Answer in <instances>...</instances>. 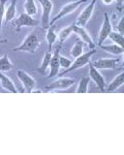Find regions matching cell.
<instances>
[{
	"mask_svg": "<svg viewBox=\"0 0 124 155\" xmlns=\"http://www.w3.org/2000/svg\"><path fill=\"white\" fill-rule=\"evenodd\" d=\"M89 83H90V78H89V76L81 78L78 87H77V89H76L77 93H87V92H88Z\"/></svg>",
	"mask_w": 124,
	"mask_h": 155,
	"instance_id": "cell-22",
	"label": "cell"
},
{
	"mask_svg": "<svg viewBox=\"0 0 124 155\" xmlns=\"http://www.w3.org/2000/svg\"><path fill=\"white\" fill-rule=\"evenodd\" d=\"M87 1H88V0H77V1L69 2V3L63 5V6H62V8L60 9V12H59L58 14H57L56 16L54 17L51 21H50V26H51V25H54L55 22H57L58 20H60L61 18L68 16V15H70L71 12L77 11V9H78L79 7L82 5V4L86 3Z\"/></svg>",
	"mask_w": 124,
	"mask_h": 155,
	"instance_id": "cell-3",
	"label": "cell"
},
{
	"mask_svg": "<svg viewBox=\"0 0 124 155\" xmlns=\"http://www.w3.org/2000/svg\"><path fill=\"white\" fill-rule=\"evenodd\" d=\"M114 0H103V2L106 4V5H110V4L113 3Z\"/></svg>",
	"mask_w": 124,
	"mask_h": 155,
	"instance_id": "cell-30",
	"label": "cell"
},
{
	"mask_svg": "<svg viewBox=\"0 0 124 155\" xmlns=\"http://www.w3.org/2000/svg\"><path fill=\"white\" fill-rule=\"evenodd\" d=\"M71 33H73V25H69V26H66V27H64V28H62L60 30V32L57 34V39L59 41V45H61L62 46V44H63V42L65 41L69 36H70Z\"/></svg>",
	"mask_w": 124,
	"mask_h": 155,
	"instance_id": "cell-19",
	"label": "cell"
},
{
	"mask_svg": "<svg viewBox=\"0 0 124 155\" xmlns=\"http://www.w3.org/2000/svg\"><path fill=\"white\" fill-rule=\"evenodd\" d=\"M83 50H84V42L82 41L81 39H78L70 51L71 56H73V58H77V57L81 56V55L83 54Z\"/></svg>",
	"mask_w": 124,
	"mask_h": 155,
	"instance_id": "cell-24",
	"label": "cell"
},
{
	"mask_svg": "<svg viewBox=\"0 0 124 155\" xmlns=\"http://www.w3.org/2000/svg\"><path fill=\"white\" fill-rule=\"evenodd\" d=\"M43 7V15H41V28L47 30L50 27V17L53 9V3L51 0H41L39 1Z\"/></svg>",
	"mask_w": 124,
	"mask_h": 155,
	"instance_id": "cell-6",
	"label": "cell"
},
{
	"mask_svg": "<svg viewBox=\"0 0 124 155\" xmlns=\"http://www.w3.org/2000/svg\"><path fill=\"white\" fill-rule=\"evenodd\" d=\"M7 42V39H0V44H5Z\"/></svg>",
	"mask_w": 124,
	"mask_h": 155,
	"instance_id": "cell-32",
	"label": "cell"
},
{
	"mask_svg": "<svg viewBox=\"0 0 124 155\" xmlns=\"http://www.w3.org/2000/svg\"><path fill=\"white\" fill-rule=\"evenodd\" d=\"M46 38L48 41V51H51L53 45L55 44L57 41V33L55 31V25H51L48 29H47Z\"/></svg>",
	"mask_w": 124,
	"mask_h": 155,
	"instance_id": "cell-16",
	"label": "cell"
},
{
	"mask_svg": "<svg viewBox=\"0 0 124 155\" xmlns=\"http://www.w3.org/2000/svg\"><path fill=\"white\" fill-rule=\"evenodd\" d=\"M89 78L90 80L95 83V85L97 86V88H99L101 92H106V81H105V78L103 77V74L99 72L98 69H96L95 67L92 65V63L89 62Z\"/></svg>",
	"mask_w": 124,
	"mask_h": 155,
	"instance_id": "cell-8",
	"label": "cell"
},
{
	"mask_svg": "<svg viewBox=\"0 0 124 155\" xmlns=\"http://www.w3.org/2000/svg\"><path fill=\"white\" fill-rule=\"evenodd\" d=\"M25 12L28 14L29 16H35L37 14V7L34 2V0H26L24 4Z\"/></svg>",
	"mask_w": 124,
	"mask_h": 155,
	"instance_id": "cell-23",
	"label": "cell"
},
{
	"mask_svg": "<svg viewBox=\"0 0 124 155\" xmlns=\"http://www.w3.org/2000/svg\"><path fill=\"white\" fill-rule=\"evenodd\" d=\"M38 1H41V0H38Z\"/></svg>",
	"mask_w": 124,
	"mask_h": 155,
	"instance_id": "cell-33",
	"label": "cell"
},
{
	"mask_svg": "<svg viewBox=\"0 0 124 155\" xmlns=\"http://www.w3.org/2000/svg\"><path fill=\"white\" fill-rule=\"evenodd\" d=\"M12 25H14L15 29L17 31H19L22 27L26 26V27H32V26H36L38 24V21L35 19L32 18V16H29L26 12H22L21 15L18 17V18H15L12 20Z\"/></svg>",
	"mask_w": 124,
	"mask_h": 155,
	"instance_id": "cell-4",
	"label": "cell"
},
{
	"mask_svg": "<svg viewBox=\"0 0 124 155\" xmlns=\"http://www.w3.org/2000/svg\"><path fill=\"white\" fill-rule=\"evenodd\" d=\"M60 50H61V45H59L56 48L54 54H52V58L50 61V74L48 78L52 79V78L58 76L59 69H60V64H59V56H60Z\"/></svg>",
	"mask_w": 124,
	"mask_h": 155,
	"instance_id": "cell-10",
	"label": "cell"
},
{
	"mask_svg": "<svg viewBox=\"0 0 124 155\" xmlns=\"http://www.w3.org/2000/svg\"><path fill=\"white\" fill-rule=\"evenodd\" d=\"M120 58L110 59V58H100L96 61H94L92 65L96 69H115L118 63L120 62Z\"/></svg>",
	"mask_w": 124,
	"mask_h": 155,
	"instance_id": "cell-12",
	"label": "cell"
},
{
	"mask_svg": "<svg viewBox=\"0 0 124 155\" xmlns=\"http://www.w3.org/2000/svg\"><path fill=\"white\" fill-rule=\"evenodd\" d=\"M71 63H73V60H70L67 57L62 56V55L59 56V64H60V67H62V68H68L71 65Z\"/></svg>",
	"mask_w": 124,
	"mask_h": 155,
	"instance_id": "cell-26",
	"label": "cell"
},
{
	"mask_svg": "<svg viewBox=\"0 0 124 155\" xmlns=\"http://www.w3.org/2000/svg\"><path fill=\"white\" fill-rule=\"evenodd\" d=\"M17 77H18L20 82L23 85L26 92H31L32 90L34 89V87H35V85H36V81L30 76V74H27L25 71L18 69V71H17Z\"/></svg>",
	"mask_w": 124,
	"mask_h": 155,
	"instance_id": "cell-9",
	"label": "cell"
},
{
	"mask_svg": "<svg viewBox=\"0 0 124 155\" xmlns=\"http://www.w3.org/2000/svg\"><path fill=\"white\" fill-rule=\"evenodd\" d=\"M14 68V64L11 62L9 57L7 54H4L2 57H0V71H9Z\"/></svg>",
	"mask_w": 124,
	"mask_h": 155,
	"instance_id": "cell-20",
	"label": "cell"
},
{
	"mask_svg": "<svg viewBox=\"0 0 124 155\" xmlns=\"http://www.w3.org/2000/svg\"><path fill=\"white\" fill-rule=\"evenodd\" d=\"M116 4H117V8L119 11H121L123 5V0H116Z\"/></svg>",
	"mask_w": 124,
	"mask_h": 155,
	"instance_id": "cell-29",
	"label": "cell"
},
{
	"mask_svg": "<svg viewBox=\"0 0 124 155\" xmlns=\"http://www.w3.org/2000/svg\"><path fill=\"white\" fill-rule=\"evenodd\" d=\"M51 58H52L51 51H47L44 55V59H43V62H41V66L37 67L35 71L37 72H39L41 74H46L47 71H48L49 67H50V61H51Z\"/></svg>",
	"mask_w": 124,
	"mask_h": 155,
	"instance_id": "cell-17",
	"label": "cell"
},
{
	"mask_svg": "<svg viewBox=\"0 0 124 155\" xmlns=\"http://www.w3.org/2000/svg\"><path fill=\"white\" fill-rule=\"evenodd\" d=\"M109 38L111 39L114 44L118 45L120 47H123V34L119 33V32H116V31H111V33L109 34Z\"/></svg>",
	"mask_w": 124,
	"mask_h": 155,
	"instance_id": "cell-25",
	"label": "cell"
},
{
	"mask_svg": "<svg viewBox=\"0 0 124 155\" xmlns=\"http://www.w3.org/2000/svg\"><path fill=\"white\" fill-rule=\"evenodd\" d=\"M74 84L73 79L69 78H60V79L54 81L52 84L44 87L46 90H66Z\"/></svg>",
	"mask_w": 124,
	"mask_h": 155,
	"instance_id": "cell-11",
	"label": "cell"
},
{
	"mask_svg": "<svg viewBox=\"0 0 124 155\" xmlns=\"http://www.w3.org/2000/svg\"><path fill=\"white\" fill-rule=\"evenodd\" d=\"M111 31H112V24H111L110 17H109L108 12H103V25H101V28L99 30V33H98V46H101L103 44V41L108 38Z\"/></svg>",
	"mask_w": 124,
	"mask_h": 155,
	"instance_id": "cell-7",
	"label": "cell"
},
{
	"mask_svg": "<svg viewBox=\"0 0 124 155\" xmlns=\"http://www.w3.org/2000/svg\"><path fill=\"white\" fill-rule=\"evenodd\" d=\"M39 38L35 32H31L24 38L22 44L19 47L14 48V51H23L28 52V53H34L39 47Z\"/></svg>",
	"mask_w": 124,
	"mask_h": 155,
	"instance_id": "cell-2",
	"label": "cell"
},
{
	"mask_svg": "<svg viewBox=\"0 0 124 155\" xmlns=\"http://www.w3.org/2000/svg\"><path fill=\"white\" fill-rule=\"evenodd\" d=\"M95 4H96V0H91L90 3L81 12L80 16L77 19L76 25H79V26H82V27L87 25L88 21L91 19V17H92L94 8H95Z\"/></svg>",
	"mask_w": 124,
	"mask_h": 155,
	"instance_id": "cell-5",
	"label": "cell"
},
{
	"mask_svg": "<svg viewBox=\"0 0 124 155\" xmlns=\"http://www.w3.org/2000/svg\"><path fill=\"white\" fill-rule=\"evenodd\" d=\"M0 84H1L2 88L7 90L8 92H11V93H17V92H18L14 82H12L8 77H6L5 74H2L1 71H0Z\"/></svg>",
	"mask_w": 124,
	"mask_h": 155,
	"instance_id": "cell-15",
	"label": "cell"
},
{
	"mask_svg": "<svg viewBox=\"0 0 124 155\" xmlns=\"http://www.w3.org/2000/svg\"><path fill=\"white\" fill-rule=\"evenodd\" d=\"M73 33H76L77 35L80 37V39L83 42H86L90 49H94L95 45L93 42V39L92 37L90 36V34L87 32V30L82 26H79V25H76V24H73Z\"/></svg>",
	"mask_w": 124,
	"mask_h": 155,
	"instance_id": "cell-13",
	"label": "cell"
},
{
	"mask_svg": "<svg viewBox=\"0 0 124 155\" xmlns=\"http://www.w3.org/2000/svg\"><path fill=\"white\" fill-rule=\"evenodd\" d=\"M7 0H0V34H1V26L2 21L4 19V14H5V3Z\"/></svg>",
	"mask_w": 124,
	"mask_h": 155,
	"instance_id": "cell-27",
	"label": "cell"
},
{
	"mask_svg": "<svg viewBox=\"0 0 124 155\" xmlns=\"http://www.w3.org/2000/svg\"><path fill=\"white\" fill-rule=\"evenodd\" d=\"M123 82H124V72H120L118 76H116L112 80V82L108 86H106V89L105 91H108V92H113L115 91L116 89H118L119 87H121L123 85Z\"/></svg>",
	"mask_w": 124,
	"mask_h": 155,
	"instance_id": "cell-14",
	"label": "cell"
},
{
	"mask_svg": "<svg viewBox=\"0 0 124 155\" xmlns=\"http://www.w3.org/2000/svg\"><path fill=\"white\" fill-rule=\"evenodd\" d=\"M95 53H96V50L95 49H91L90 51L87 52V53L82 54L81 56L77 57V58L73 61L71 65L69 66L68 68L64 69V71H62L60 74H58V76H64V74H68V72L77 71V69H80V68H82V67H84L85 65H87V64H89V62H90L91 58H92V56Z\"/></svg>",
	"mask_w": 124,
	"mask_h": 155,
	"instance_id": "cell-1",
	"label": "cell"
},
{
	"mask_svg": "<svg viewBox=\"0 0 124 155\" xmlns=\"http://www.w3.org/2000/svg\"><path fill=\"white\" fill-rule=\"evenodd\" d=\"M18 0H11V2L9 3L8 7L5 9V14H4V19H5V22L8 23V22H11L12 20L16 18V4Z\"/></svg>",
	"mask_w": 124,
	"mask_h": 155,
	"instance_id": "cell-18",
	"label": "cell"
},
{
	"mask_svg": "<svg viewBox=\"0 0 124 155\" xmlns=\"http://www.w3.org/2000/svg\"><path fill=\"white\" fill-rule=\"evenodd\" d=\"M103 51L108 52V53H111L113 55H123L124 53V50H123V47H120L116 44H113V45H108V46H99Z\"/></svg>",
	"mask_w": 124,
	"mask_h": 155,
	"instance_id": "cell-21",
	"label": "cell"
},
{
	"mask_svg": "<svg viewBox=\"0 0 124 155\" xmlns=\"http://www.w3.org/2000/svg\"><path fill=\"white\" fill-rule=\"evenodd\" d=\"M31 92H33V93H41V90L37 89V90H32Z\"/></svg>",
	"mask_w": 124,
	"mask_h": 155,
	"instance_id": "cell-31",
	"label": "cell"
},
{
	"mask_svg": "<svg viewBox=\"0 0 124 155\" xmlns=\"http://www.w3.org/2000/svg\"><path fill=\"white\" fill-rule=\"evenodd\" d=\"M116 30L121 34L124 33V17H121V19L119 20L118 24L116 25Z\"/></svg>",
	"mask_w": 124,
	"mask_h": 155,
	"instance_id": "cell-28",
	"label": "cell"
}]
</instances>
